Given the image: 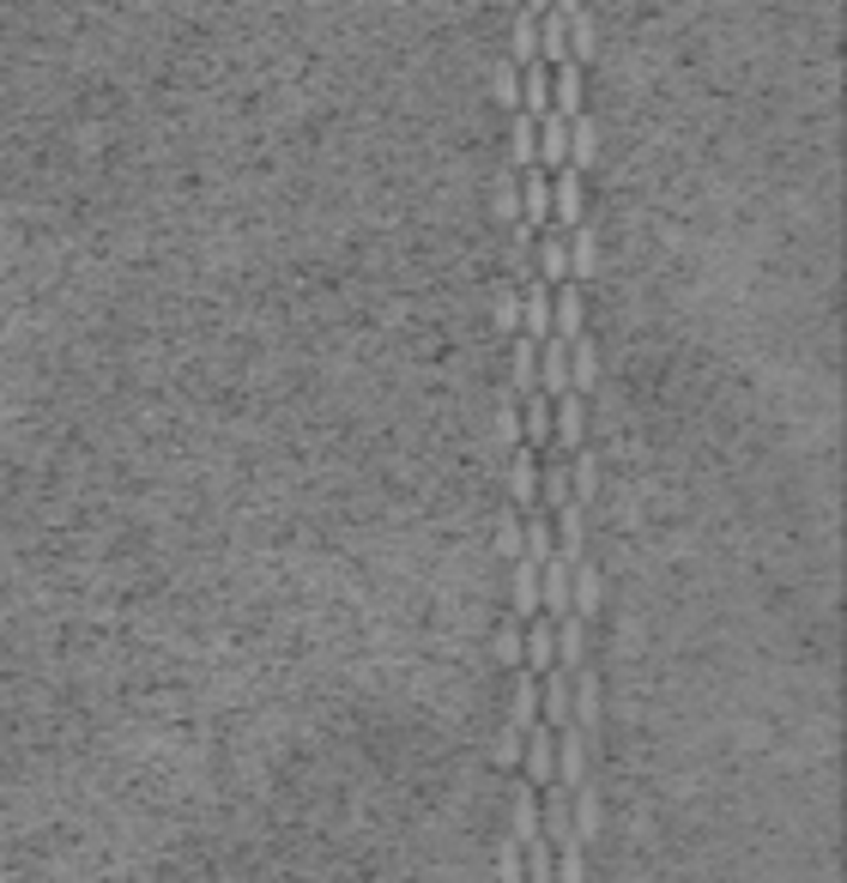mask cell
Returning a JSON list of instances; mask_svg holds the SVG:
<instances>
[{"instance_id":"obj_1","label":"cell","mask_w":847,"mask_h":883,"mask_svg":"<svg viewBox=\"0 0 847 883\" xmlns=\"http://www.w3.org/2000/svg\"><path fill=\"white\" fill-rule=\"evenodd\" d=\"M521 763H527V787H551V780H557V733H551L545 721L527 726V738H521Z\"/></svg>"},{"instance_id":"obj_2","label":"cell","mask_w":847,"mask_h":883,"mask_svg":"<svg viewBox=\"0 0 847 883\" xmlns=\"http://www.w3.org/2000/svg\"><path fill=\"white\" fill-rule=\"evenodd\" d=\"M521 291V339L545 345L551 339V285L545 278H515Z\"/></svg>"},{"instance_id":"obj_3","label":"cell","mask_w":847,"mask_h":883,"mask_svg":"<svg viewBox=\"0 0 847 883\" xmlns=\"http://www.w3.org/2000/svg\"><path fill=\"white\" fill-rule=\"evenodd\" d=\"M515 182H521V230H545L551 224V176L538 164H527Z\"/></svg>"},{"instance_id":"obj_4","label":"cell","mask_w":847,"mask_h":883,"mask_svg":"<svg viewBox=\"0 0 847 883\" xmlns=\"http://www.w3.org/2000/svg\"><path fill=\"white\" fill-rule=\"evenodd\" d=\"M538 393H545V400H563V393H569V339H557V333L538 345Z\"/></svg>"},{"instance_id":"obj_5","label":"cell","mask_w":847,"mask_h":883,"mask_svg":"<svg viewBox=\"0 0 847 883\" xmlns=\"http://www.w3.org/2000/svg\"><path fill=\"white\" fill-rule=\"evenodd\" d=\"M509 496H515L521 515L538 508V448L527 442H515V454H509Z\"/></svg>"},{"instance_id":"obj_6","label":"cell","mask_w":847,"mask_h":883,"mask_svg":"<svg viewBox=\"0 0 847 883\" xmlns=\"http://www.w3.org/2000/svg\"><path fill=\"white\" fill-rule=\"evenodd\" d=\"M533 164L538 170H563L569 164V122L563 115H538V139H533Z\"/></svg>"},{"instance_id":"obj_7","label":"cell","mask_w":847,"mask_h":883,"mask_svg":"<svg viewBox=\"0 0 847 883\" xmlns=\"http://www.w3.org/2000/svg\"><path fill=\"white\" fill-rule=\"evenodd\" d=\"M587 780V738L575 726H557V787L575 792Z\"/></svg>"},{"instance_id":"obj_8","label":"cell","mask_w":847,"mask_h":883,"mask_svg":"<svg viewBox=\"0 0 847 883\" xmlns=\"http://www.w3.org/2000/svg\"><path fill=\"white\" fill-rule=\"evenodd\" d=\"M551 412H557V448L551 454L569 460L575 448L587 442V412H582V393H563V400H551Z\"/></svg>"},{"instance_id":"obj_9","label":"cell","mask_w":847,"mask_h":883,"mask_svg":"<svg viewBox=\"0 0 847 883\" xmlns=\"http://www.w3.org/2000/svg\"><path fill=\"white\" fill-rule=\"evenodd\" d=\"M563 242H569V285H575V291L594 285V273H599V242H594V230L575 224Z\"/></svg>"},{"instance_id":"obj_10","label":"cell","mask_w":847,"mask_h":883,"mask_svg":"<svg viewBox=\"0 0 847 883\" xmlns=\"http://www.w3.org/2000/svg\"><path fill=\"white\" fill-rule=\"evenodd\" d=\"M538 61H545V67L569 61V19H563L557 7H545V12H538Z\"/></svg>"},{"instance_id":"obj_11","label":"cell","mask_w":847,"mask_h":883,"mask_svg":"<svg viewBox=\"0 0 847 883\" xmlns=\"http://www.w3.org/2000/svg\"><path fill=\"white\" fill-rule=\"evenodd\" d=\"M521 442L527 448H551V400L545 393H521Z\"/></svg>"},{"instance_id":"obj_12","label":"cell","mask_w":847,"mask_h":883,"mask_svg":"<svg viewBox=\"0 0 847 883\" xmlns=\"http://www.w3.org/2000/svg\"><path fill=\"white\" fill-rule=\"evenodd\" d=\"M521 115H551V67L545 61H527L521 67Z\"/></svg>"},{"instance_id":"obj_13","label":"cell","mask_w":847,"mask_h":883,"mask_svg":"<svg viewBox=\"0 0 847 883\" xmlns=\"http://www.w3.org/2000/svg\"><path fill=\"white\" fill-rule=\"evenodd\" d=\"M569 611L582 623L599 611V569H594V563H575V569H569Z\"/></svg>"},{"instance_id":"obj_14","label":"cell","mask_w":847,"mask_h":883,"mask_svg":"<svg viewBox=\"0 0 847 883\" xmlns=\"http://www.w3.org/2000/svg\"><path fill=\"white\" fill-rule=\"evenodd\" d=\"M599 381V351H594V339H569V393H587Z\"/></svg>"},{"instance_id":"obj_15","label":"cell","mask_w":847,"mask_h":883,"mask_svg":"<svg viewBox=\"0 0 847 883\" xmlns=\"http://www.w3.org/2000/svg\"><path fill=\"white\" fill-rule=\"evenodd\" d=\"M509 61L515 67H527V61H538V12H527V7H515V24H509Z\"/></svg>"},{"instance_id":"obj_16","label":"cell","mask_w":847,"mask_h":883,"mask_svg":"<svg viewBox=\"0 0 847 883\" xmlns=\"http://www.w3.org/2000/svg\"><path fill=\"white\" fill-rule=\"evenodd\" d=\"M538 278H545L551 291H557V285H569V242H563L557 230H551V236L538 242Z\"/></svg>"},{"instance_id":"obj_17","label":"cell","mask_w":847,"mask_h":883,"mask_svg":"<svg viewBox=\"0 0 847 883\" xmlns=\"http://www.w3.org/2000/svg\"><path fill=\"white\" fill-rule=\"evenodd\" d=\"M557 104H551V115H563V122H575L582 115V67L575 61H557Z\"/></svg>"},{"instance_id":"obj_18","label":"cell","mask_w":847,"mask_h":883,"mask_svg":"<svg viewBox=\"0 0 847 883\" xmlns=\"http://www.w3.org/2000/svg\"><path fill=\"white\" fill-rule=\"evenodd\" d=\"M538 618V569L527 557H515V623Z\"/></svg>"},{"instance_id":"obj_19","label":"cell","mask_w":847,"mask_h":883,"mask_svg":"<svg viewBox=\"0 0 847 883\" xmlns=\"http://www.w3.org/2000/svg\"><path fill=\"white\" fill-rule=\"evenodd\" d=\"M538 479H545V515L569 503V460H563V454H551V448H545V472H538Z\"/></svg>"},{"instance_id":"obj_20","label":"cell","mask_w":847,"mask_h":883,"mask_svg":"<svg viewBox=\"0 0 847 883\" xmlns=\"http://www.w3.org/2000/svg\"><path fill=\"white\" fill-rule=\"evenodd\" d=\"M533 139H538V122L533 115H509V151H515V170H527L533 164Z\"/></svg>"},{"instance_id":"obj_21","label":"cell","mask_w":847,"mask_h":883,"mask_svg":"<svg viewBox=\"0 0 847 883\" xmlns=\"http://www.w3.org/2000/svg\"><path fill=\"white\" fill-rule=\"evenodd\" d=\"M557 665L582 672V618H557Z\"/></svg>"},{"instance_id":"obj_22","label":"cell","mask_w":847,"mask_h":883,"mask_svg":"<svg viewBox=\"0 0 847 883\" xmlns=\"http://www.w3.org/2000/svg\"><path fill=\"white\" fill-rule=\"evenodd\" d=\"M538 388V345L533 339H515V400Z\"/></svg>"},{"instance_id":"obj_23","label":"cell","mask_w":847,"mask_h":883,"mask_svg":"<svg viewBox=\"0 0 847 883\" xmlns=\"http://www.w3.org/2000/svg\"><path fill=\"white\" fill-rule=\"evenodd\" d=\"M491 212H496V219H503V224H515V219H521V182H515V176H503V182H496V195H491Z\"/></svg>"},{"instance_id":"obj_24","label":"cell","mask_w":847,"mask_h":883,"mask_svg":"<svg viewBox=\"0 0 847 883\" xmlns=\"http://www.w3.org/2000/svg\"><path fill=\"white\" fill-rule=\"evenodd\" d=\"M496 104H503L509 115L521 109V67H515V61H503V67H496Z\"/></svg>"},{"instance_id":"obj_25","label":"cell","mask_w":847,"mask_h":883,"mask_svg":"<svg viewBox=\"0 0 847 883\" xmlns=\"http://www.w3.org/2000/svg\"><path fill=\"white\" fill-rule=\"evenodd\" d=\"M496 322H503V333H521V291L503 285V297H496Z\"/></svg>"},{"instance_id":"obj_26","label":"cell","mask_w":847,"mask_h":883,"mask_svg":"<svg viewBox=\"0 0 847 883\" xmlns=\"http://www.w3.org/2000/svg\"><path fill=\"white\" fill-rule=\"evenodd\" d=\"M557 883H587L582 848H557Z\"/></svg>"},{"instance_id":"obj_27","label":"cell","mask_w":847,"mask_h":883,"mask_svg":"<svg viewBox=\"0 0 847 883\" xmlns=\"http://www.w3.org/2000/svg\"><path fill=\"white\" fill-rule=\"evenodd\" d=\"M496 424H503V442H509V448L521 442V406H515V388L503 393V412H496Z\"/></svg>"},{"instance_id":"obj_28","label":"cell","mask_w":847,"mask_h":883,"mask_svg":"<svg viewBox=\"0 0 847 883\" xmlns=\"http://www.w3.org/2000/svg\"><path fill=\"white\" fill-rule=\"evenodd\" d=\"M496 654H503V665H521V623H503V635H496Z\"/></svg>"},{"instance_id":"obj_29","label":"cell","mask_w":847,"mask_h":883,"mask_svg":"<svg viewBox=\"0 0 847 883\" xmlns=\"http://www.w3.org/2000/svg\"><path fill=\"white\" fill-rule=\"evenodd\" d=\"M496 551H503V557H521V515L503 521V533H496Z\"/></svg>"},{"instance_id":"obj_30","label":"cell","mask_w":847,"mask_h":883,"mask_svg":"<svg viewBox=\"0 0 847 883\" xmlns=\"http://www.w3.org/2000/svg\"><path fill=\"white\" fill-rule=\"evenodd\" d=\"M509 7H521V0H509Z\"/></svg>"}]
</instances>
